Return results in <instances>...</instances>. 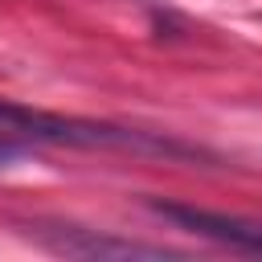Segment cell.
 <instances>
[{
	"mask_svg": "<svg viewBox=\"0 0 262 262\" xmlns=\"http://www.w3.org/2000/svg\"><path fill=\"white\" fill-rule=\"evenodd\" d=\"M29 139H20V135H12V131H4L0 127V168H8V164H16V160H25L29 156Z\"/></svg>",
	"mask_w": 262,
	"mask_h": 262,
	"instance_id": "cell-4",
	"label": "cell"
},
{
	"mask_svg": "<svg viewBox=\"0 0 262 262\" xmlns=\"http://www.w3.org/2000/svg\"><path fill=\"white\" fill-rule=\"evenodd\" d=\"M0 127L29 139V143H66V147H119V151H139V156H164V160H209L205 147L139 131V127H119V123H94V119H74V115H49L33 111L20 102L0 98Z\"/></svg>",
	"mask_w": 262,
	"mask_h": 262,
	"instance_id": "cell-1",
	"label": "cell"
},
{
	"mask_svg": "<svg viewBox=\"0 0 262 262\" xmlns=\"http://www.w3.org/2000/svg\"><path fill=\"white\" fill-rule=\"evenodd\" d=\"M29 237H37L53 254H74V258H180V250L151 246V242H131L82 225H33Z\"/></svg>",
	"mask_w": 262,
	"mask_h": 262,
	"instance_id": "cell-2",
	"label": "cell"
},
{
	"mask_svg": "<svg viewBox=\"0 0 262 262\" xmlns=\"http://www.w3.org/2000/svg\"><path fill=\"white\" fill-rule=\"evenodd\" d=\"M160 217H168L172 225L196 233V237H209V242H221L229 250H242V254H262V221H250V217H237V213H217V209H201V205H176V201H147Z\"/></svg>",
	"mask_w": 262,
	"mask_h": 262,
	"instance_id": "cell-3",
	"label": "cell"
}]
</instances>
